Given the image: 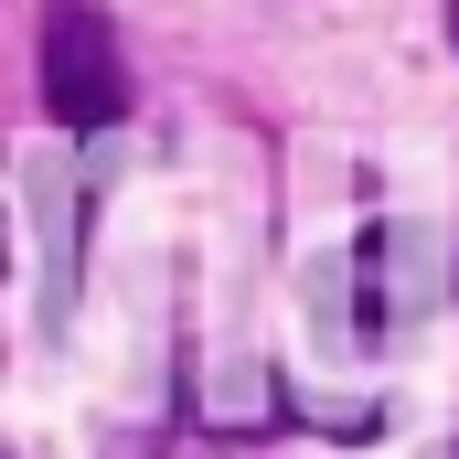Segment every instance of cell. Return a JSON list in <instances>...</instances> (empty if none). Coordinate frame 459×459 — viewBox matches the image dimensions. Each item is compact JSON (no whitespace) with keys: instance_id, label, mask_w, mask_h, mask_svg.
<instances>
[{"instance_id":"6da1fadb","label":"cell","mask_w":459,"mask_h":459,"mask_svg":"<svg viewBox=\"0 0 459 459\" xmlns=\"http://www.w3.org/2000/svg\"><path fill=\"white\" fill-rule=\"evenodd\" d=\"M332 310H342L352 352H395L428 310H438V246H417L406 225H363L332 267Z\"/></svg>"},{"instance_id":"7a4b0ae2","label":"cell","mask_w":459,"mask_h":459,"mask_svg":"<svg viewBox=\"0 0 459 459\" xmlns=\"http://www.w3.org/2000/svg\"><path fill=\"white\" fill-rule=\"evenodd\" d=\"M43 108H54V128H117V117H128L117 32L86 11V0H65V11L43 22Z\"/></svg>"},{"instance_id":"3957f363","label":"cell","mask_w":459,"mask_h":459,"mask_svg":"<svg viewBox=\"0 0 459 459\" xmlns=\"http://www.w3.org/2000/svg\"><path fill=\"white\" fill-rule=\"evenodd\" d=\"M449 43H459V0H449Z\"/></svg>"},{"instance_id":"277c9868","label":"cell","mask_w":459,"mask_h":459,"mask_svg":"<svg viewBox=\"0 0 459 459\" xmlns=\"http://www.w3.org/2000/svg\"><path fill=\"white\" fill-rule=\"evenodd\" d=\"M438 459H459V449H438Z\"/></svg>"}]
</instances>
